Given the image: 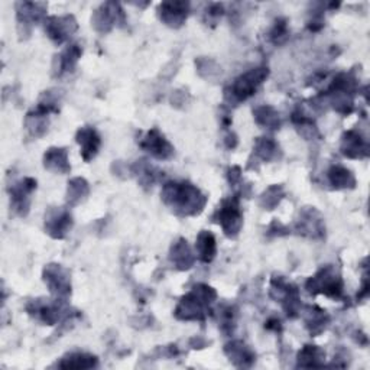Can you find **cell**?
I'll use <instances>...</instances> for the list:
<instances>
[{"instance_id": "d4e9b609", "label": "cell", "mask_w": 370, "mask_h": 370, "mask_svg": "<svg viewBox=\"0 0 370 370\" xmlns=\"http://www.w3.org/2000/svg\"><path fill=\"white\" fill-rule=\"evenodd\" d=\"M17 20L19 25H32L34 22H38L43 13L45 5L41 3H17Z\"/></svg>"}, {"instance_id": "7c38bea8", "label": "cell", "mask_w": 370, "mask_h": 370, "mask_svg": "<svg viewBox=\"0 0 370 370\" xmlns=\"http://www.w3.org/2000/svg\"><path fill=\"white\" fill-rule=\"evenodd\" d=\"M92 22L97 31L108 32L119 22H124L123 10L116 3H106L99 10H96Z\"/></svg>"}, {"instance_id": "4dcf8cb0", "label": "cell", "mask_w": 370, "mask_h": 370, "mask_svg": "<svg viewBox=\"0 0 370 370\" xmlns=\"http://www.w3.org/2000/svg\"><path fill=\"white\" fill-rule=\"evenodd\" d=\"M282 195H284V192H282V188L278 187V185H273L271 187L264 195H262V206L268 210H272L276 204H279Z\"/></svg>"}, {"instance_id": "f1b7e54d", "label": "cell", "mask_w": 370, "mask_h": 370, "mask_svg": "<svg viewBox=\"0 0 370 370\" xmlns=\"http://www.w3.org/2000/svg\"><path fill=\"white\" fill-rule=\"evenodd\" d=\"M329 321H330V317L325 314V311H322L320 308H311V311L308 313V317L306 318L307 327H308L310 333L314 336L324 332L325 327H327Z\"/></svg>"}, {"instance_id": "7a4b0ae2", "label": "cell", "mask_w": 370, "mask_h": 370, "mask_svg": "<svg viewBox=\"0 0 370 370\" xmlns=\"http://www.w3.org/2000/svg\"><path fill=\"white\" fill-rule=\"evenodd\" d=\"M217 298L215 291L204 284L195 285L190 294H187L176 310V317L184 321H201L208 314V307Z\"/></svg>"}, {"instance_id": "5bb4252c", "label": "cell", "mask_w": 370, "mask_h": 370, "mask_svg": "<svg viewBox=\"0 0 370 370\" xmlns=\"http://www.w3.org/2000/svg\"><path fill=\"white\" fill-rule=\"evenodd\" d=\"M76 139L81 148L83 159L85 162H90L99 154V149L101 146V139L97 134V130L90 126L81 127L77 132Z\"/></svg>"}, {"instance_id": "83f0119b", "label": "cell", "mask_w": 370, "mask_h": 370, "mask_svg": "<svg viewBox=\"0 0 370 370\" xmlns=\"http://www.w3.org/2000/svg\"><path fill=\"white\" fill-rule=\"evenodd\" d=\"M279 146L275 141L269 138H259L255 145V155L259 157L262 161H275L278 159L279 154Z\"/></svg>"}, {"instance_id": "8fae6325", "label": "cell", "mask_w": 370, "mask_h": 370, "mask_svg": "<svg viewBox=\"0 0 370 370\" xmlns=\"http://www.w3.org/2000/svg\"><path fill=\"white\" fill-rule=\"evenodd\" d=\"M77 31V22L73 16H52L45 20L47 35L58 45L67 41Z\"/></svg>"}, {"instance_id": "ffe728a7", "label": "cell", "mask_w": 370, "mask_h": 370, "mask_svg": "<svg viewBox=\"0 0 370 370\" xmlns=\"http://www.w3.org/2000/svg\"><path fill=\"white\" fill-rule=\"evenodd\" d=\"M169 259L180 271L190 269L195 262V256L192 255L187 241H184V239H180L177 243L172 245L169 252Z\"/></svg>"}, {"instance_id": "7402d4cb", "label": "cell", "mask_w": 370, "mask_h": 370, "mask_svg": "<svg viewBox=\"0 0 370 370\" xmlns=\"http://www.w3.org/2000/svg\"><path fill=\"white\" fill-rule=\"evenodd\" d=\"M61 369H93L99 366V359L89 353H70L57 363Z\"/></svg>"}, {"instance_id": "9c48e42d", "label": "cell", "mask_w": 370, "mask_h": 370, "mask_svg": "<svg viewBox=\"0 0 370 370\" xmlns=\"http://www.w3.org/2000/svg\"><path fill=\"white\" fill-rule=\"evenodd\" d=\"M141 148L146 150L154 158L166 161L173 155V146L165 139V136L159 132L158 129H150L141 141Z\"/></svg>"}, {"instance_id": "1f68e13d", "label": "cell", "mask_w": 370, "mask_h": 370, "mask_svg": "<svg viewBox=\"0 0 370 370\" xmlns=\"http://www.w3.org/2000/svg\"><path fill=\"white\" fill-rule=\"evenodd\" d=\"M288 36V28H287V22H282V20H278L276 25L273 27L272 32H271V38L273 42L279 43L282 41V38H287Z\"/></svg>"}, {"instance_id": "d6986e66", "label": "cell", "mask_w": 370, "mask_h": 370, "mask_svg": "<svg viewBox=\"0 0 370 370\" xmlns=\"http://www.w3.org/2000/svg\"><path fill=\"white\" fill-rule=\"evenodd\" d=\"M81 48L78 45H70L67 50H64L58 57H55L54 73L61 77L62 74H67L74 71L76 65L81 57Z\"/></svg>"}, {"instance_id": "8992f818", "label": "cell", "mask_w": 370, "mask_h": 370, "mask_svg": "<svg viewBox=\"0 0 370 370\" xmlns=\"http://www.w3.org/2000/svg\"><path fill=\"white\" fill-rule=\"evenodd\" d=\"M43 282L57 299H65L71 294L70 272L61 265L51 264L43 269Z\"/></svg>"}, {"instance_id": "277c9868", "label": "cell", "mask_w": 370, "mask_h": 370, "mask_svg": "<svg viewBox=\"0 0 370 370\" xmlns=\"http://www.w3.org/2000/svg\"><path fill=\"white\" fill-rule=\"evenodd\" d=\"M306 288L313 295L322 294L325 297L339 299L343 297L344 284L339 271L334 266L327 265L308 279Z\"/></svg>"}, {"instance_id": "f546056e", "label": "cell", "mask_w": 370, "mask_h": 370, "mask_svg": "<svg viewBox=\"0 0 370 370\" xmlns=\"http://www.w3.org/2000/svg\"><path fill=\"white\" fill-rule=\"evenodd\" d=\"M135 173H139V181L142 184L152 185L158 180L161 172L154 166H150L146 161H138V164L135 165Z\"/></svg>"}, {"instance_id": "52a82bcc", "label": "cell", "mask_w": 370, "mask_h": 370, "mask_svg": "<svg viewBox=\"0 0 370 370\" xmlns=\"http://www.w3.org/2000/svg\"><path fill=\"white\" fill-rule=\"evenodd\" d=\"M36 190V181L34 178H24L9 188L10 207L22 217H25L31 206V194Z\"/></svg>"}, {"instance_id": "603a6c76", "label": "cell", "mask_w": 370, "mask_h": 370, "mask_svg": "<svg viewBox=\"0 0 370 370\" xmlns=\"http://www.w3.org/2000/svg\"><path fill=\"white\" fill-rule=\"evenodd\" d=\"M325 353L318 346H306L298 353L297 366L298 367H321L324 366Z\"/></svg>"}, {"instance_id": "9a60e30c", "label": "cell", "mask_w": 370, "mask_h": 370, "mask_svg": "<svg viewBox=\"0 0 370 370\" xmlns=\"http://www.w3.org/2000/svg\"><path fill=\"white\" fill-rule=\"evenodd\" d=\"M341 152L347 158L362 159L369 155V143L356 130H350L343 135Z\"/></svg>"}, {"instance_id": "ac0fdd59", "label": "cell", "mask_w": 370, "mask_h": 370, "mask_svg": "<svg viewBox=\"0 0 370 370\" xmlns=\"http://www.w3.org/2000/svg\"><path fill=\"white\" fill-rule=\"evenodd\" d=\"M43 166L55 173H69L71 165L69 161V152L64 148H51L43 155Z\"/></svg>"}, {"instance_id": "2e32d148", "label": "cell", "mask_w": 370, "mask_h": 370, "mask_svg": "<svg viewBox=\"0 0 370 370\" xmlns=\"http://www.w3.org/2000/svg\"><path fill=\"white\" fill-rule=\"evenodd\" d=\"M188 16V3L168 2L159 6V17L171 28L181 27Z\"/></svg>"}, {"instance_id": "30bf717a", "label": "cell", "mask_w": 370, "mask_h": 370, "mask_svg": "<svg viewBox=\"0 0 370 370\" xmlns=\"http://www.w3.org/2000/svg\"><path fill=\"white\" fill-rule=\"evenodd\" d=\"M73 227V217L65 208H51L45 214V232L54 239H64Z\"/></svg>"}, {"instance_id": "3957f363", "label": "cell", "mask_w": 370, "mask_h": 370, "mask_svg": "<svg viewBox=\"0 0 370 370\" xmlns=\"http://www.w3.org/2000/svg\"><path fill=\"white\" fill-rule=\"evenodd\" d=\"M268 69H255L248 71L246 74H242L239 78H236L229 89L225 92V97L232 104H239L241 101L248 100L253 94H256L259 85L262 84L268 78Z\"/></svg>"}, {"instance_id": "44dd1931", "label": "cell", "mask_w": 370, "mask_h": 370, "mask_svg": "<svg viewBox=\"0 0 370 370\" xmlns=\"http://www.w3.org/2000/svg\"><path fill=\"white\" fill-rule=\"evenodd\" d=\"M195 250H197V257L204 264H210L211 260L215 257L217 253V245H215V237L213 233L203 230L199 237L197 243H195Z\"/></svg>"}, {"instance_id": "5b68a950", "label": "cell", "mask_w": 370, "mask_h": 370, "mask_svg": "<svg viewBox=\"0 0 370 370\" xmlns=\"http://www.w3.org/2000/svg\"><path fill=\"white\" fill-rule=\"evenodd\" d=\"M214 222L219 223L227 237H236L243 226V214L239 206V197L225 200L214 214Z\"/></svg>"}, {"instance_id": "e0dca14e", "label": "cell", "mask_w": 370, "mask_h": 370, "mask_svg": "<svg viewBox=\"0 0 370 370\" xmlns=\"http://www.w3.org/2000/svg\"><path fill=\"white\" fill-rule=\"evenodd\" d=\"M225 353L237 367H250L256 360V355L250 350V347L239 340L226 344Z\"/></svg>"}, {"instance_id": "484cf974", "label": "cell", "mask_w": 370, "mask_h": 370, "mask_svg": "<svg viewBox=\"0 0 370 370\" xmlns=\"http://www.w3.org/2000/svg\"><path fill=\"white\" fill-rule=\"evenodd\" d=\"M90 188L89 184L84 178H74L69 183V190H67V203L69 206H77L81 201L85 200L87 195H89Z\"/></svg>"}, {"instance_id": "4316f807", "label": "cell", "mask_w": 370, "mask_h": 370, "mask_svg": "<svg viewBox=\"0 0 370 370\" xmlns=\"http://www.w3.org/2000/svg\"><path fill=\"white\" fill-rule=\"evenodd\" d=\"M255 119L257 124L276 130L280 127V118L279 113L271 106H260L255 111Z\"/></svg>"}, {"instance_id": "ba28073f", "label": "cell", "mask_w": 370, "mask_h": 370, "mask_svg": "<svg viewBox=\"0 0 370 370\" xmlns=\"http://www.w3.org/2000/svg\"><path fill=\"white\" fill-rule=\"evenodd\" d=\"M64 299H57V301H45V299H36L31 302L27 307L28 313L35 317L36 320L42 321L43 324L54 325L58 322L64 313Z\"/></svg>"}, {"instance_id": "4fadbf2b", "label": "cell", "mask_w": 370, "mask_h": 370, "mask_svg": "<svg viewBox=\"0 0 370 370\" xmlns=\"http://www.w3.org/2000/svg\"><path fill=\"white\" fill-rule=\"evenodd\" d=\"M297 230L301 234L308 236L311 239L322 237L325 233L324 220L321 219L320 213L315 208H306V210H302L299 215Z\"/></svg>"}, {"instance_id": "6da1fadb", "label": "cell", "mask_w": 370, "mask_h": 370, "mask_svg": "<svg viewBox=\"0 0 370 370\" xmlns=\"http://www.w3.org/2000/svg\"><path fill=\"white\" fill-rule=\"evenodd\" d=\"M162 201L180 217L197 215L207 203L206 195L191 183H166L162 188Z\"/></svg>"}, {"instance_id": "cb8c5ba5", "label": "cell", "mask_w": 370, "mask_h": 370, "mask_svg": "<svg viewBox=\"0 0 370 370\" xmlns=\"http://www.w3.org/2000/svg\"><path fill=\"white\" fill-rule=\"evenodd\" d=\"M329 181L337 190L353 188L356 185V178L353 173L340 165L332 166V169L329 171Z\"/></svg>"}]
</instances>
